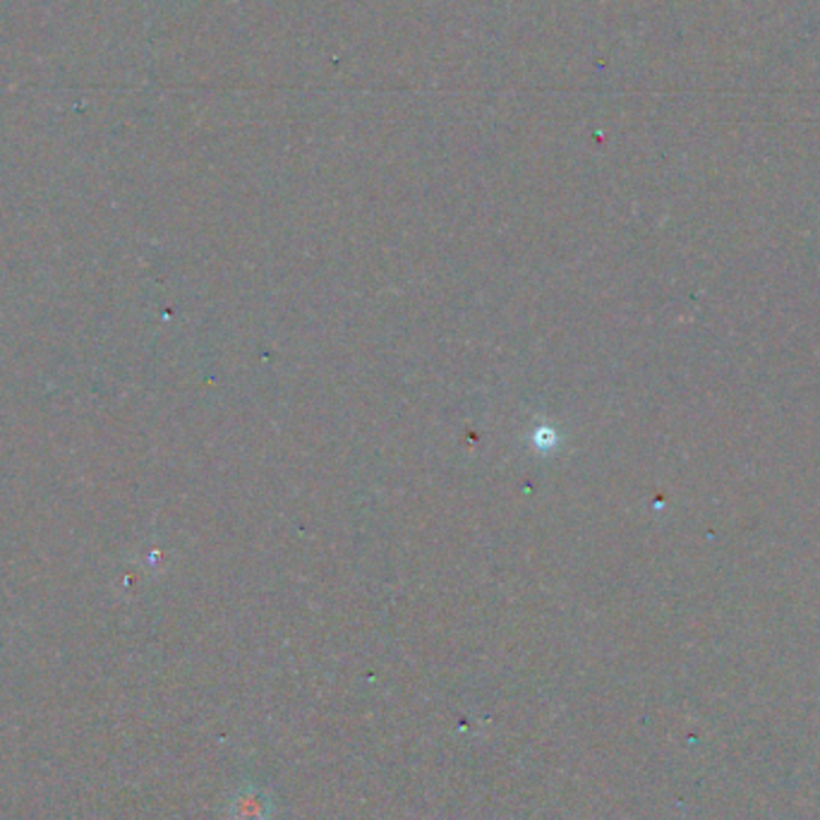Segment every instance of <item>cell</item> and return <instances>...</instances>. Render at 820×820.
Wrapping results in <instances>:
<instances>
[{"label": "cell", "mask_w": 820, "mask_h": 820, "mask_svg": "<svg viewBox=\"0 0 820 820\" xmlns=\"http://www.w3.org/2000/svg\"><path fill=\"white\" fill-rule=\"evenodd\" d=\"M230 820H269L271 818V801L262 789L248 787L238 791V797L228 806Z\"/></svg>", "instance_id": "obj_1"}]
</instances>
